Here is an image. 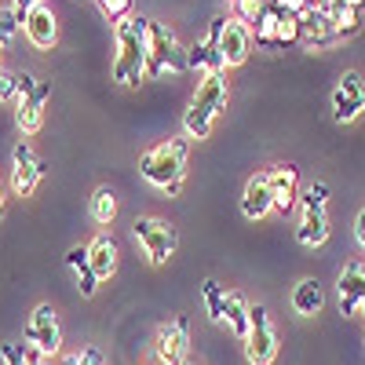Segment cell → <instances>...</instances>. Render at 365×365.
<instances>
[{
  "label": "cell",
  "instance_id": "obj_1",
  "mask_svg": "<svg viewBox=\"0 0 365 365\" xmlns=\"http://www.w3.org/2000/svg\"><path fill=\"white\" fill-rule=\"evenodd\" d=\"M187 154H190V139L175 135L158 143L154 150H146L139 158V175L150 182V187L165 190L168 197H175L182 190V179H187Z\"/></svg>",
  "mask_w": 365,
  "mask_h": 365
},
{
  "label": "cell",
  "instance_id": "obj_2",
  "mask_svg": "<svg viewBox=\"0 0 365 365\" xmlns=\"http://www.w3.org/2000/svg\"><path fill=\"white\" fill-rule=\"evenodd\" d=\"M227 99H230V81L227 73H208L197 81L194 96H190V106L182 113V135L187 139H208L216 117L227 110Z\"/></svg>",
  "mask_w": 365,
  "mask_h": 365
},
{
  "label": "cell",
  "instance_id": "obj_3",
  "mask_svg": "<svg viewBox=\"0 0 365 365\" xmlns=\"http://www.w3.org/2000/svg\"><path fill=\"white\" fill-rule=\"evenodd\" d=\"M150 63V19L132 15L117 26V58H113V81L117 84H139Z\"/></svg>",
  "mask_w": 365,
  "mask_h": 365
},
{
  "label": "cell",
  "instance_id": "obj_4",
  "mask_svg": "<svg viewBox=\"0 0 365 365\" xmlns=\"http://www.w3.org/2000/svg\"><path fill=\"white\" fill-rule=\"evenodd\" d=\"M187 70V55L179 51L175 34L165 22H150V63H146V77H165V73H182Z\"/></svg>",
  "mask_w": 365,
  "mask_h": 365
},
{
  "label": "cell",
  "instance_id": "obj_5",
  "mask_svg": "<svg viewBox=\"0 0 365 365\" xmlns=\"http://www.w3.org/2000/svg\"><path fill=\"white\" fill-rule=\"evenodd\" d=\"M245 358H249V365H270L274 358H278V332H274L270 311L263 307V303H252V311H249Z\"/></svg>",
  "mask_w": 365,
  "mask_h": 365
},
{
  "label": "cell",
  "instance_id": "obj_6",
  "mask_svg": "<svg viewBox=\"0 0 365 365\" xmlns=\"http://www.w3.org/2000/svg\"><path fill=\"white\" fill-rule=\"evenodd\" d=\"M132 230H135V241L143 245V252H146L150 263L161 267V263L172 259V252H175V245H179V237H175V227H172V223L154 220V216H139V220L132 223Z\"/></svg>",
  "mask_w": 365,
  "mask_h": 365
},
{
  "label": "cell",
  "instance_id": "obj_7",
  "mask_svg": "<svg viewBox=\"0 0 365 365\" xmlns=\"http://www.w3.org/2000/svg\"><path fill=\"white\" fill-rule=\"evenodd\" d=\"M154 354H158L161 365H187V354H190V325H187V318H172L158 329Z\"/></svg>",
  "mask_w": 365,
  "mask_h": 365
},
{
  "label": "cell",
  "instance_id": "obj_8",
  "mask_svg": "<svg viewBox=\"0 0 365 365\" xmlns=\"http://www.w3.org/2000/svg\"><path fill=\"white\" fill-rule=\"evenodd\" d=\"M26 344L37 347L44 358L58 354V347H63V329H58V318H55L51 303H41V307L34 311V318H29V325H26Z\"/></svg>",
  "mask_w": 365,
  "mask_h": 365
},
{
  "label": "cell",
  "instance_id": "obj_9",
  "mask_svg": "<svg viewBox=\"0 0 365 365\" xmlns=\"http://www.w3.org/2000/svg\"><path fill=\"white\" fill-rule=\"evenodd\" d=\"M223 22H227V19H212L208 37H205V41H194V48L187 51V70H197L201 77H208V73H223V70H227L223 55H220V34H223Z\"/></svg>",
  "mask_w": 365,
  "mask_h": 365
},
{
  "label": "cell",
  "instance_id": "obj_10",
  "mask_svg": "<svg viewBox=\"0 0 365 365\" xmlns=\"http://www.w3.org/2000/svg\"><path fill=\"white\" fill-rule=\"evenodd\" d=\"M41 179H44V165L37 161L34 146L19 139L15 150H11V190H15L19 197H29V194L37 190Z\"/></svg>",
  "mask_w": 365,
  "mask_h": 365
},
{
  "label": "cell",
  "instance_id": "obj_11",
  "mask_svg": "<svg viewBox=\"0 0 365 365\" xmlns=\"http://www.w3.org/2000/svg\"><path fill=\"white\" fill-rule=\"evenodd\" d=\"M365 113V88L358 73H344L336 91H332V120L336 125H351V120Z\"/></svg>",
  "mask_w": 365,
  "mask_h": 365
},
{
  "label": "cell",
  "instance_id": "obj_12",
  "mask_svg": "<svg viewBox=\"0 0 365 365\" xmlns=\"http://www.w3.org/2000/svg\"><path fill=\"white\" fill-rule=\"evenodd\" d=\"M299 44L307 51H325L332 44H340V34H336V26H332L325 8H311L299 19Z\"/></svg>",
  "mask_w": 365,
  "mask_h": 365
},
{
  "label": "cell",
  "instance_id": "obj_13",
  "mask_svg": "<svg viewBox=\"0 0 365 365\" xmlns=\"http://www.w3.org/2000/svg\"><path fill=\"white\" fill-rule=\"evenodd\" d=\"M252 51V26L237 22L234 15L223 22V34H220V55L227 66H241Z\"/></svg>",
  "mask_w": 365,
  "mask_h": 365
},
{
  "label": "cell",
  "instance_id": "obj_14",
  "mask_svg": "<svg viewBox=\"0 0 365 365\" xmlns=\"http://www.w3.org/2000/svg\"><path fill=\"white\" fill-rule=\"evenodd\" d=\"M340 314H365V263H344L340 270Z\"/></svg>",
  "mask_w": 365,
  "mask_h": 365
},
{
  "label": "cell",
  "instance_id": "obj_15",
  "mask_svg": "<svg viewBox=\"0 0 365 365\" xmlns=\"http://www.w3.org/2000/svg\"><path fill=\"white\" fill-rule=\"evenodd\" d=\"M274 212V194H270V179L267 172H256L245 190H241V216L245 220H267Z\"/></svg>",
  "mask_w": 365,
  "mask_h": 365
},
{
  "label": "cell",
  "instance_id": "obj_16",
  "mask_svg": "<svg viewBox=\"0 0 365 365\" xmlns=\"http://www.w3.org/2000/svg\"><path fill=\"white\" fill-rule=\"evenodd\" d=\"M270 179V194H274V212H292L296 197H299V172L296 165H274L267 172Z\"/></svg>",
  "mask_w": 365,
  "mask_h": 365
},
{
  "label": "cell",
  "instance_id": "obj_17",
  "mask_svg": "<svg viewBox=\"0 0 365 365\" xmlns=\"http://www.w3.org/2000/svg\"><path fill=\"white\" fill-rule=\"evenodd\" d=\"M48 84L41 81L34 91H26V96H19L15 99V120H19V128L26 132V135H34L37 128H41V120H44V103H48Z\"/></svg>",
  "mask_w": 365,
  "mask_h": 365
},
{
  "label": "cell",
  "instance_id": "obj_18",
  "mask_svg": "<svg viewBox=\"0 0 365 365\" xmlns=\"http://www.w3.org/2000/svg\"><path fill=\"white\" fill-rule=\"evenodd\" d=\"M22 29H26V37H29V44L34 48H55V41H58V22H55V11L48 8V4H37L34 11L26 15V22H22Z\"/></svg>",
  "mask_w": 365,
  "mask_h": 365
},
{
  "label": "cell",
  "instance_id": "obj_19",
  "mask_svg": "<svg viewBox=\"0 0 365 365\" xmlns=\"http://www.w3.org/2000/svg\"><path fill=\"white\" fill-rule=\"evenodd\" d=\"M296 241H299L303 249L325 245V241H329V216H325V208H299Z\"/></svg>",
  "mask_w": 365,
  "mask_h": 365
},
{
  "label": "cell",
  "instance_id": "obj_20",
  "mask_svg": "<svg viewBox=\"0 0 365 365\" xmlns=\"http://www.w3.org/2000/svg\"><path fill=\"white\" fill-rule=\"evenodd\" d=\"M322 307H325V289H322V282H318V278L296 282V289H292V311L303 314V318H314Z\"/></svg>",
  "mask_w": 365,
  "mask_h": 365
},
{
  "label": "cell",
  "instance_id": "obj_21",
  "mask_svg": "<svg viewBox=\"0 0 365 365\" xmlns=\"http://www.w3.org/2000/svg\"><path fill=\"white\" fill-rule=\"evenodd\" d=\"M88 263H91V270H96L99 282L113 278V270H117V245H113L110 234H99V237L88 245Z\"/></svg>",
  "mask_w": 365,
  "mask_h": 365
},
{
  "label": "cell",
  "instance_id": "obj_22",
  "mask_svg": "<svg viewBox=\"0 0 365 365\" xmlns=\"http://www.w3.org/2000/svg\"><path fill=\"white\" fill-rule=\"evenodd\" d=\"M325 11H329L332 26H336V34H340V41L354 37L358 29H361V22H365V11H361V8L340 4V0H329V4H325Z\"/></svg>",
  "mask_w": 365,
  "mask_h": 365
},
{
  "label": "cell",
  "instance_id": "obj_23",
  "mask_svg": "<svg viewBox=\"0 0 365 365\" xmlns=\"http://www.w3.org/2000/svg\"><path fill=\"white\" fill-rule=\"evenodd\" d=\"M278 22H282V8L274 4H267V11L256 19V26H252V41L259 44V48H278Z\"/></svg>",
  "mask_w": 365,
  "mask_h": 365
},
{
  "label": "cell",
  "instance_id": "obj_24",
  "mask_svg": "<svg viewBox=\"0 0 365 365\" xmlns=\"http://www.w3.org/2000/svg\"><path fill=\"white\" fill-rule=\"evenodd\" d=\"M249 311H252V303H245L237 292H230L227 296V314H223V322L230 325V332L245 344V336H249Z\"/></svg>",
  "mask_w": 365,
  "mask_h": 365
},
{
  "label": "cell",
  "instance_id": "obj_25",
  "mask_svg": "<svg viewBox=\"0 0 365 365\" xmlns=\"http://www.w3.org/2000/svg\"><path fill=\"white\" fill-rule=\"evenodd\" d=\"M91 220H96L99 227H110L117 220V197L110 187H99L96 194H91Z\"/></svg>",
  "mask_w": 365,
  "mask_h": 365
},
{
  "label": "cell",
  "instance_id": "obj_26",
  "mask_svg": "<svg viewBox=\"0 0 365 365\" xmlns=\"http://www.w3.org/2000/svg\"><path fill=\"white\" fill-rule=\"evenodd\" d=\"M201 296H205V307H208V318L212 322H223V314H227V289L216 282V278H208L205 285H201Z\"/></svg>",
  "mask_w": 365,
  "mask_h": 365
},
{
  "label": "cell",
  "instance_id": "obj_27",
  "mask_svg": "<svg viewBox=\"0 0 365 365\" xmlns=\"http://www.w3.org/2000/svg\"><path fill=\"white\" fill-rule=\"evenodd\" d=\"M270 0H234V19L245 22V26H256V19L267 11Z\"/></svg>",
  "mask_w": 365,
  "mask_h": 365
},
{
  "label": "cell",
  "instance_id": "obj_28",
  "mask_svg": "<svg viewBox=\"0 0 365 365\" xmlns=\"http://www.w3.org/2000/svg\"><path fill=\"white\" fill-rule=\"evenodd\" d=\"M329 205V187L325 182H307L299 190V208H325Z\"/></svg>",
  "mask_w": 365,
  "mask_h": 365
},
{
  "label": "cell",
  "instance_id": "obj_29",
  "mask_svg": "<svg viewBox=\"0 0 365 365\" xmlns=\"http://www.w3.org/2000/svg\"><path fill=\"white\" fill-rule=\"evenodd\" d=\"M289 44H299V19L282 11V22H278V48H289Z\"/></svg>",
  "mask_w": 365,
  "mask_h": 365
},
{
  "label": "cell",
  "instance_id": "obj_30",
  "mask_svg": "<svg viewBox=\"0 0 365 365\" xmlns=\"http://www.w3.org/2000/svg\"><path fill=\"white\" fill-rule=\"evenodd\" d=\"M99 11L110 19V22H125V19H132V0H99Z\"/></svg>",
  "mask_w": 365,
  "mask_h": 365
},
{
  "label": "cell",
  "instance_id": "obj_31",
  "mask_svg": "<svg viewBox=\"0 0 365 365\" xmlns=\"http://www.w3.org/2000/svg\"><path fill=\"white\" fill-rule=\"evenodd\" d=\"M19 26H22V19L15 15V8L0 11V48H8V44H11V37L19 34Z\"/></svg>",
  "mask_w": 365,
  "mask_h": 365
},
{
  "label": "cell",
  "instance_id": "obj_32",
  "mask_svg": "<svg viewBox=\"0 0 365 365\" xmlns=\"http://www.w3.org/2000/svg\"><path fill=\"white\" fill-rule=\"evenodd\" d=\"M77 270V289H81V296H96L99 292V278H96V270H91V263H81V267H73Z\"/></svg>",
  "mask_w": 365,
  "mask_h": 365
},
{
  "label": "cell",
  "instance_id": "obj_33",
  "mask_svg": "<svg viewBox=\"0 0 365 365\" xmlns=\"http://www.w3.org/2000/svg\"><path fill=\"white\" fill-rule=\"evenodd\" d=\"M0 358H4V365H29L22 344H4V347H0Z\"/></svg>",
  "mask_w": 365,
  "mask_h": 365
},
{
  "label": "cell",
  "instance_id": "obj_34",
  "mask_svg": "<svg viewBox=\"0 0 365 365\" xmlns=\"http://www.w3.org/2000/svg\"><path fill=\"white\" fill-rule=\"evenodd\" d=\"M63 365H103V354H99L96 347H88V351H81V354H66Z\"/></svg>",
  "mask_w": 365,
  "mask_h": 365
},
{
  "label": "cell",
  "instance_id": "obj_35",
  "mask_svg": "<svg viewBox=\"0 0 365 365\" xmlns=\"http://www.w3.org/2000/svg\"><path fill=\"white\" fill-rule=\"evenodd\" d=\"M274 4H278L285 15H296V19H303L311 11V0H274Z\"/></svg>",
  "mask_w": 365,
  "mask_h": 365
},
{
  "label": "cell",
  "instance_id": "obj_36",
  "mask_svg": "<svg viewBox=\"0 0 365 365\" xmlns=\"http://www.w3.org/2000/svg\"><path fill=\"white\" fill-rule=\"evenodd\" d=\"M15 84H19V77H11L4 66H0V99H15Z\"/></svg>",
  "mask_w": 365,
  "mask_h": 365
},
{
  "label": "cell",
  "instance_id": "obj_37",
  "mask_svg": "<svg viewBox=\"0 0 365 365\" xmlns=\"http://www.w3.org/2000/svg\"><path fill=\"white\" fill-rule=\"evenodd\" d=\"M81 263H88V245H73L66 252V267H81Z\"/></svg>",
  "mask_w": 365,
  "mask_h": 365
},
{
  "label": "cell",
  "instance_id": "obj_38",
  "mask_svg": "<svg viewBox=\"0 0 365 365\" xmlns=\"http://www.w3.org/2000/svg\"><path fill=\"white\" fill-rule=\"evenodd\" d=\"M37 4H41V0H11V8H15V15H19L22 22H26V15H29V11H34Z\"/></svg>",
  "mask_w": 365,
  "mask_h": 365
},
{
  "label": "cell",
  "instance_id": "obj_39",
  "mask_svg": "<svg viewBox=\"0 0 365 365\" xmlns=\"http://www.w3.org/2000/svg\"><path fill=\"white\" fill-rule=\"evenodd\" d=\"M354 237H358V245L365 249V208L358 212V220H354Z\"/></svg>",
  "mask_w": 365,
  "mask_h": 365
},
{
  "label": "cell",
  "instance_id": "obj_40",
  "mask_svg": "<svg viewBox=\"0 0 365 365\" xmlns=\"http://www.w3.org/2000/svg\"><path fill=\"white\" fill-rule=\"evenodd\" d=\"M4 212H8V197H4V187H0V220H4Z\"/></svg>",
  "mask_w": 365,
  "mask_h": 365
},
{
  "label": "cell",
  "instance_id": "obj_41",
  "mask_svg": "<svg viewBox=\"0 0 365 365\" xmlns=\"http://www.w3.org/2000/svg\"><path fill=\"white\" fill-rule=\"evenodd\" d=\"M329 4V0H311V8H325Z\"/></svg>",
  "mask_w": 365,
  "mask_h": 365
},
{
  "label": "cell",
  "instance_id": "obj_42",
  "mask_svg": "<svg viewBox=\"0 0 365 365\" xmlns=\"http://www.w3.org/2000/svg\"><path fill=\"white\" fill-rule=\"evenodd\" d=\"M187 365H201V361H187Z\"/></svg>",
  "mask_w": 365,
  "mask_h": 365
}]
</instances>
